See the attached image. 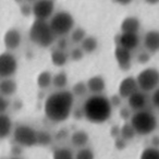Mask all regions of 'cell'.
Listing matches in <instances>:
<instances>
[{
	"instance_id": "cell-23",
	"label": "cell",
	"mask_w": 159,
	"mask_h": 159,
	"mask_svg": "<svg viewBox=\"0 0 159 159\" xmlns=\"http://www.w3.org/2000/svg\"><path fill=\"white\" fill-rule=\"evenodd\" d=\"M38 87L42 89H46L52 85V74L49 71H43L38 74L36 80Z\"/></svg>"
},
{
	"instance_id": "cell-44",
	"label": "cell",
	"mask_w": 159,
	"mask_h": 159,
	"mask_svg": "<svg viewBox=\"0 0 159 159\" xmlns=\"http://www.w3.org/2000/svg\"><path fill=\"white\" fill-rule=\"evenodd\" d=\"M25 1H27V2H32V3H33L34 1H36V0H25Z\"/></svg>"
},
{
	"instance_id": "cell-26",
	"label": "cell",
	"mask_w": 159,
	"mask_h": 159,
	"mask_svg": "<svg viewBox=\"0 0 159 159\" xmlns=\"http://www.w3.org/2000/svg\"><path fill=\"white\" fill-rule=\"evenodd\" d=\"M135 135H136V133H135L134 129H133V126L131 125V123H124L123 125L120 128V137H122L123 139H125V141H131V139H133L135 137Z\"/></svg>"
},
{
	"instance_id": "cell-28",
	"label": "cell",
	"mask_w": 159,
	"mask_h": 159,
	"mask_svg": "<svg viewBox=\"0 0 159 159\" xmlns=\"http://www.w3.org/2000/svg\"><path fill=\"white\" fill-rule=\"evenodd\" d=\"M74 159H95V154L89 147H81L74 154Z\"/></svg>"
},
{
	"instance_id": "cell-18",
	"label": "cell",
	"mask_w": 159,
	"mask_h": 159,
	"mask_svg": "<svg viewBox=\"0 0 159 159\" xmlns=\"http://www.w3.org/2000/svg\"><path fill=\"white\" fill-rule=\"evenodd\" d=\"M13 122L10 116L6 113H0V139H5L12 134Z\"/></svg>"
},
{
	"instance_id": "cell-25",
	"label": "cell",
	"mask_w": 159,
	"mask_h": 159,
	"mask_svg": "<svg viewBox=\"0 0 159 159\" xmlns=\"http://www.w3.org/2000/svg\"><path fill=\"white\" fill-rule=\"evenodd\" d=\"M52 159H74V154L68 147H58L53 150Z\"/></svg>"
},
{
	"instance_id": "cell-6",
	"label": "cell",
	"mask_w": 159,
	"mask_h": 159,
	"mask_svg": "<svg viewBox=\"0 0 159 159\" xmlns=\"http://www.w3.org/2000/svg\"><path fill=\"white\" fill-rule=\"evenodd\" d=\"M12 137L16 145L31 148L38 145V132L27 124H19L12 131Z\"/></svg>"
},
{
	"instance_id": "cell-19",
	"label": "cell",
	"mask_w": 159,
	"mask_h": 159,
	"mask_svg": "<svg viewBox=\"0 0 159 159\" xmlns=\"http://www.w3.org/2000/svg\"><path fill=\"white\" fill-rule=\"evenodd\" d=\"M141 29V21L135 16H126L120 24L122 33H139Z\"/></svg>"
},
{
	"instance_id": "cell-20",
	"label": "cell",
	"mask_w": 159,
	"mask_h": 159,
	"mask_svg": "<svg viewBox=\"0 0 159 159\" xmlns=\"http://www.w3.org/2000/svg\"><path fill=\"white\" fill-rule=\"evenodd\" d=\"M50 60L52 64L58 68H62L69 61V53L66 50L62 49H53L50 52Z\"/></svg>"
},
{
	"instance_id": "cell-11",
	"label": "cell",
	"mask_w": 159,
	"mask_h": 159,
	"mask_svg": "<svg viewBox=\"0 0 159 159\" xmlns=\"http://www.w3.org/2000/svg\"><path fill=\"white\" fill-rule=\"evenodd\" d=\"M116 42H117V46L123 47L132 51L139 47L141 38L137 33H122L121 32V34H119L116 38Z\"/></svg>"
},
{
	"instance_id": "cell-9",
	"label": "cell",
	"mask_w": 159,
	"mask_h": 159,
	"mask_svg": "<svg viewBox=\"0 0 159 159\" xmlns=\"http://www.w3.org/2000/svg\"><path fill=\"white\" fill-rule=\"evenodd\" d=\"M55 13L53 0H36L32 3V16L36 20L48 21Z\"/></svg>"
},
{
	"instance_id": "cell-39",
	"label": "cell",
	"mask_w": 159,
	"mask_h": 159,
	"mask_svg": "<svg viewBox=\"0 0 159 159\" xmlns=\"http://www.w3.org/2000/svg\"><path fill=\"white\" fill-rule=\"evenodd\" d=\"M126 145V141L125 139H123L122 137H118L117 141H116V146H117L118 148H120V149H122V148H124Z\"/></svg>"
},
{
	"instance_id": "cell-30",
	"label": "cell",
	"mask_w": 159,
	"mask_h": 159,
	"mask_svg": "<svg viewBox=\"0 0 159 159\" xmlns=\"http://www.w3.org/2000/svg\"><path fill=\"white\" fill-rule=\"evenodd\" d=\"M139 159H159V148L150 146L142 152Z\"/></svg>"
},
{
	"instance_id": "cell-15",
	"label": "cell",
	"mask_w": 159,
	"mask_h": 159,
	"mask_svg": "<svg viewBox=\"0 0 159 159\" xmlns=\"http://www.w3.org/2000/svg\"><path fill=\"white\" fill-rule=\"evenodd\" d=\"M143 45L145 49L150 53H155L159 51V31L152 30L148 31L144 35Z\"/></svg>"
},
{
	"instance_id": "cell-16",
	"label": "cell",
	"mask_w": 159,
	"mask_h": 159,
	"mask_svg": "<svg viewBox=\"0 0 159 159\" xmlns=\"http://www.w3.org/2000/svg\"><path fill=\"white\" fill-rule=\"evenodd\" d=\"M86 85L91 94H102L106 89V81L102 75H94L89 77Z\"/></svg>"
},
{
	"instance_id": "cell-2",
	"label": "cell",
	"mask_w": 159,
	"mask_h": 159,
	"mask_svg": "<svg viewBox=\"0 0 159 159\" xmlns=\"http://www.w3.org/2000/svg\"><path fill=\"white\" fill-rule=\"evenodd\" d=\"M110 100L102 94H93L86 98L82 107L83 117L94 124L107 122L112 115Z\"/></svg>"
},
{
	"instance_id": "cell-1",
	"label": "cell",
	"mask_w": 159,
	"mask_h": 159,
	"mask_svg": "<svg viewBox=\"0 0 159 159\" xmlns=\"http://www.w3.org/2000/svg\"><path fill=\"white\" fill-rule=\"evenodd\" d=\"M74 95L68 89H57L46 98L45 117L52 123H62L70 118L74 105Z\"/></svg>"
},
{
	"instance_id": "cell-4",
	"label": "cell",
	"mask_w": 159,
	"mask_h": 159,
	"mask_svg": "<svg viewBox=\"0 0 159 159\" xmlns=\"http://www.w3.org/2000/svg\"><path fill=\"white\" fill-rule=\"evenodd\" d=\"M130 123L136 134L149 135L157 129L158 120L152 111L143 109V110L135 111L131 116Z\"/></svg>"
},
{
	"instance_id": "cell-37",
	"label": "cell",
	"mask_w": 159,
	"mask_h": 159,
	"mask_svg": "<svg viewBox=\"0 0 159 159\" xmlns=\"http://www.w3.org/2000/svg\"><path fill=\"white\" fill-rule=\"evenodd\" d=\"M120 117L123 120H129L131 118V112L129 108H122L120 111Z\"/></svg>"
},
{
	"instance_id": "cell-13",
	"label": "cell",
	"mask_w": 159,
	"mask_h": 159,
	"mask_svg": "<svg viewBox=\"0 0 159 159\" xmlns=\"http://www.w3.org/2000/svg\"><path fill=\"white\" fill-rule=\"evenodd\" d=\"M126 99H128V105L130 107V109H132L134 111L143 110V109L146 108V106L148 104V98L146 96V93L139 91V89L134 92Z\"/></svg>"
},
{
	"instance_id": "cell-34",
	"label": "cell",
	"mask_w": 159,
	"mask_h": 159,
	"mask_svg": "<svg viewBox=\"0 0 159 159\" xmlns=\"http://www.w3.org/2000/svg\"><path fill=\"white\" fill-rule=\"evenodd\" d=\"M152 104L155 108L159 109V87L155 89L152 94Z\"/></svg>"
},
{
	"instance_id": "cell-14",
	"label": "cell",
	"mask_w": 159,
	"mask_h": 159,
	"mask_svg": "<svg viewBox=\"0 0 159 159\" xmlns=\"http://www.w3.org/2000/svg\"><path fill=\"white\" fill-rule=\"evenodd\" d=\"M136 91H139V86L134 76L124 77L118 87V94L121 96V98H125V99Z\"/></svg>"
},
{
	"instance_id": "cell-40",
	"label": "cell",
	"mask_w": 159,
	"mask_h": 159,
	"mask_svg": "<svg viewBox=\"0 0 159 159\" xmlns=\"http://www.w3.org/2000/svg\"><path fill=\"white\" fill-rule=\"evenodd\" d=\"M152 146L159 148V136L158 135H156V136H154L152 139Z\"/></svg>"
},
{
	"instance_id": "cell-35",
	"label": "cell",
	"mask_w": 159,
	"mask_h": 159,
	"mask_svg": "<svg viewBox=\"0 0 159 159\" xmlns=\"http://www.w3.org/2000/svg\"><path fill=\"white\" fill-rule=\"evenodd\" d=\"M109 100H110V104H111V106H112V108H113V107H119L120 105H121L122 98H121V96H120L119 94H115L112 97L109 98Z\"/></svg>"
},
{
	"instance_id": "cell-12",
	"label": "cell",
	"mask_w": 159,
	"mask_h": 159,
	"mask_svg": "<svg viewBox=\"0 0 159 159\" xmlns=\"http://www.w3.org/2000/svg\"><path fill=\"white\" fill-rule=\"evenodd\" d=\"M115 58L117 60L118 66L122 71L130 70L131 66H132V55H131L130 50L123 48V47L117 46L115 49Z\"/></svg>"
},
{
	"instance_id": "cell-32",
	"label": "cell",
	"mask_w": 159,
	"mask_h": 159,
	"mask_svg": "<svg viewBox=\"0 0 159 159\" xmlns=\"http://www.w3.org/2000/svg\"><path fill=\"white\" fill-rule=\"evenodd\" d=\"M10 107V100L8 97L0 94V113H6Z\"/></svg>"
},
{
	"instance_id": "cell-41",
	"label": "cell",
	"mask_w": 159,
	"mask_h": 159,
	"mask_svg": "<svg viewBox=\"0 0 159 159\" xmlns=\"http://www.w3.org/2000/svg\"><path fill=\"white\" fill-rule=\"evenodd\" d=\"M113 1L119 3V5H121V6H126V5H130L133 0H113Z\"/></svg>"
},
{
	"instance_id": "cell-27",
	"label": "cell",
	"mask_w": 159,
	"mask_h": 159,
	"mask_svg": "<svg viewBox=\"0 0 159 159\" xmlns=\"http://www.w3.org/2000/svg\"><path fill=\"white\" fill-rule=\"evenodd\" d=\"M71 92L74 95V97H84L89 93V89H87V85L85 82H77L73 85Z\"/></svg>"
},
{
	"instance_id": "cell-8",
	"label": "cell",
	"mask_w": 159,
	"mask_h": 159,
	"mask_svg": "<svg viewBox=\"0 0 159 159\" xmlns=\"http://www.w3.org/2000/svg\"><path fill=\"white\" fill-rule=\"evenodd\" d=\"M19 62L16 57L11 51L0 53V79L13 77L18 72Z\"/></svg>"
},
{
	"instance_id": "cell-22",
	"label": "cell",
	"mask_w": 159,
	"mask_h": 159,
	"mask_svg": "<svg viewBox=\"0 0 159 159\" xmlns=\"http://www.w3.org/2000/svg\"><path fill=\"white\" fill-rule=\"evenodd\" d=\"M81 48L84 53H93L98 48V40L94 36H86L81 42Z\"/></svg>"
},
{
	"instance_id": "cell-43",
	"label": "cell",
	"mask_w": 159,
	"mask_h": 159,
	"mask_svg": "<svg viewBox=\"0 0 159 159\" xmlns=\"http://www.w3.org/2000/svg\"><path fill=\"white\" fill-rule=\"evenodd\" d=\"M16 2H18V3H23V2H25V0H16Z\"/></svg>"
},
{
	"instance_id": "cell-45",
	"label": "cell",
	"mask_w": 159,
	"mask_h": 159,
	"mask_svg": "<svg viewBox=\"0 0 159 159\" xmlns=\"http://www.w3.org/2000/svg\"><path fill=\"white\" fill-rule=\"evenodd\" d=\"M9 159H22V158H20V157H12V158H9Z\"/></svg>"
},
{
	"instance_id": "cell-24",
	"label": "cell",
	"mask_w": 159,
	"mask_h": 159,
	"mask_svg": "<svg viewBox=\"0 0 159 159\" xmlns=\"http://www.w3.org/2000/svg\"><path fill=\"white\" fill-rule=\"evenodd\" d=\"M52 85L57 89H64L68 85V75L63 71L52 75Z\"/></svg>"
},
{
	"instance_id": "cell-3",
	"label": "cell",
	"mask_w": 159,
	"mask_h": 159,
	"mask_svg": "<svg viewBox=\"0 0 159 159\" xmlns=\"http://www.w3.org/2000/svg\"><path fill=\"white\" fill-rule=\"evenodd\" d=\"M29 36L31 42L40 48H49L56 43L57 36L53 34L48 21L34 20L30 27Z\"/></svg>"
},
{
	"instance_id": "cell-36",
	"label": "cell",
	"mask_w": 159,
	"mask_h": 159,
	"mask_svg": "<svg viewBox=\"0 0 159 159\" xmlns=\"http://www.w3.org/2000/svg\"><path fill=\"white\" fill-rule=\"evenodd\" d=\"M21 12H22L23 16H27L32 14V6L27 5V3H21Z\"/></svg>"
},
{
	"instance_id": "cell-5",
	"label": "cell",
	"mask_w": 159,
	"mask_h": 159,
	"mask_svg": "<svg viewBox=\"0 0 159 159\" xmlns=\"http://www.w3.org/2000/svg\"><path fill=\"white\" fill-rule=\"evenodd\" d=\"M48 23L57 37H66L74 29L75 21L70 12L59 11L51 16Z\"/></svg>"
},
{
	"instance_id": "cell-17",
	"label": "cell",
	"mask_w": 159,
	"mask_h": 159,
	"mask_svg": "<svg viewBox=\"0 0 159 159\" xmlns=\"http://www.w3.org/2000/svg\"><path fill=\"white\" fill-rule=\"evenodd\" d=\"M18 91V83L12 77L0 79V94L6 97H12Z\"/></svg>"
},
{
	"instance_id": "cell-38",
	"label": "cell",
	"mask_w": 159,
	"mask_h": 159,
	"mask_svg": "<svg viewBox=\"0 0 159 159\" xmlns=\"http://www.w3.org/2000/svg\"><path fill=\"white\" fill-rule=\"evenodd\" d=\"M66 40L64 37H59V39H58V43H57V48L58 49H62V50H66Z\"/></svg>"
},
{
	"instance_id": "cell-31",
	"label": "cell",
	"mask_w": 159,
	"mask_h": 159,
	"mask_svg": "<svg viewBox=\"0 0 159 159\" xmlns=\"http://www.w3.org/2000/svg\"><path fill=\"white\" fill-rule=\"evenodd\" d=\"M84 55H85L84 51L82 50L81 47H75V48H73L72 50H71L69 57H70L71 60H73V61H81V60L84 58Z\"/></svg>"
},
{
	"instance_id": "cell-29",
	"label": "cell",
	"mask_w": 159,
	"mask_h": 159,
	"mask_svg": "<svg viewBox=\"0 0 159 159\" xmlns=\"http://www.w3.org/2000/svg\"><path fill=\"white\" fill-rule=\"evenodd\" d=\"M86 36V31L82 27H76V29H73L71 31V40L74 44H81V42Z\"/></svg>"
},
{
	"instance_id": "cell-7",
	"label": "cell",
	"mask_w": 159,
	"mask_h": 159,
	"mask_svg": "<svg viewBox=\"0 0 159 159\" xmlns=\"http://www.w3.org/2000/svg\"><path fill=\"white\" fill-rule=\"evenodd\" d=\"M139 89L142 92H152L159 86V71L156 68H147L137 74L135 77Z\"/></svg>"
},
{
	"instance_id": "cell-33",
	"label": "cell",
	"mask_w": 159,
	"mask_h": 159,
	"mask_svg": "<svg viewBox=\"0 0 159 159\" xmlns=\"http://www.w3.org/2000/svg\"><path fill=\"white\" fill-rule=\"evenodd\" d=\"M150 60V52H148L147 50H144L139 52V55L136 56V61L141 64H145L147 63Z\"/></svg>"
},
{
	"instance_id": "cell-21",
	"label": "cell",
	"mask_w": 159,
	"mask_h": 159,
	"mask_svg": "<svg viewBox=\"0 0 159 159\" xmlns=\"http://www.w3.org/2000/svg\"><path fill=\"white\" fill-rule=\"evenodd\" d=\"M70 139H71V144L74 147L76 148L85 147L89 142V135L83 130H76L72 133Z\"/></svg>"
},
{
	"instance_id": "cell-42",
	"label": "cell",
	"mask_w": 159,
	"mask_h": 159,
	"mask_svg": "<svg viewBox=\"0 0 159 159\" xmlns=\"http://www.w3.org/2000/svg\"><path fill=\"white\" fill-rule=\"evenodd\" d=\"M146 3H148V5H158L159 3V0H144Z\"/></svg>"
},
{
	"instance_id": "cell-10",
	"label": "cell",
	"mask_w": 159,
	"mask_h": 159,
	"mask_svg": "<svg viewBox=\"0 0 159 159\" xmlns=\"http://www.w3.org/2000/svg\"><path fill=\"white\" fill-rule=\"evenodd\" d=\"M22 44V34L18 29H9L3 35V45L8 51H13L20 48Z\"/></svg>"
}]
</instances>
